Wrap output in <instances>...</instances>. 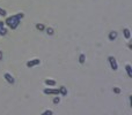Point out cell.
Returning <instances> with one entry per match:
<instances>
[{
  "instance_id": "1",
  "label": "cell",
  "mask_w": 132,
  "mask_h": 115,
  "mask_svg": "<svg viewBox=\"0 0 132 115\" xmlns=\"http://www.w3.org/2000/svg\"><path fill=\"white\" fill-rule=\"evenodd\" d=\"M108 61H109V64H110V68L116 71L117 69H118V64H117L116 59H115L114 57H109L108 58Z\"/></svg>"
},
{
  "instance_id": "2",
  "label": "cell",
  "mask_w": 132,
  "mask_h": 115,
  "mask_svg": "<svg viewBox=\"0 0 132 115\" xmlns=\"http://www.w3.org/2000/svg\"><path fill=\"white\" fill-rule=\"evenodd\" d=\"M43 92L45 94H54V96H59V90L58 89H50V88H47V89L43 90Z\"/></svg>"
},
{
  "instance_id": "3",
  "label": "cell",
  "mask_w": 132,
  "mask_h": 115,
  "mask_svg": "<svg viewBox=\"0 0 132 115\" xmlns=\"http://www.w3.org/2000/svg\"><path fill=\"white\" fill-rule=\"evenodd\" d=\"M39 63H41V60H39V59H34V60H30V61L27 62V67H28V68H31V67H35V66L39 64Z\"/></svg>"
},
{
  "instance_id": "4",
  "label": "cell",
  "mask_w": 132,
  "mask_h": 115,
  "mask_svg": "<svg viewBox=\"0 0 132 115\" xmlns=\"http://www.w3.org/2000/svg\"><path fill=\"white\" fill-rule=\"evenodd\" d=\"M4 77H5V79L7 81V83H9V84H14V82H15L14 77L12 76L11 74H8V73H5V74H4Z\"/></svg>"
},
{
  "instance_id": "5",
  "label": "cell",
  "mask_w": 132,
  "mask_h": 115,
  "mask_svg": "<svg viewBox=\"0 0 132 115\" xmlns=\"http://www.w3.org/2000/svg\"><path fill=\"white\" fill-rule=\"evenodd\" d=\"M7 35V29L5 28V23L0 21V36H6Z\"/></svg>"
},
{
  "instance_id": "6",
  "label": "cell",
  "mask_w": 132,
  "mask_h": 115,
  "mask_svg": "<svg viewBox=\"0 0 132 115\" xmlns=\"http://www.w3.org/2000/svg\"><path fill=\"white\" fill-rule=\"evenodd\" d=\"M123 36H124L125 39H130V38H131V32H130V30H129L127 28L123 29Z\"/></svg>"
},
{
  "instance_id": "7",
  "label": "cell",
  "mask_w": 132,
  "mask_h": 115,
  "mask_svg": "<svg viewBox=\"0 0 132 115\" xmlns=\"http://www.w3.org/2000/svg\"><path fill=\"white\" fill-rule=\"evenodd\" d=\"M108 37H109V40H111V42H112V40H115V39L117 38V31H110Z\"/></svg>"
},
{
  "instance_id": "8",
  "label": "cell",
  "mask_w": 132,
  "mask_h": 115,
  "mask_svg": "<svg viewBox=\"0 0 132 115\" xmlns=\"http://www.w3.org/2000/svg\"><path fill=\"white\" fill-rule=\"evenodd\" d=\"M44 83L47 84V85H48V86H54V85H56V81H54V79H45V81H44Z\"/></svg>"
},
{
  "instance_id": "9",
  "label": "cell",
  "mask_w": 132,
  "mask_h": 115,
  "mask_svg": "<svg viewBox=\"0 0 132 115\" xmlns=\"http://www.w3.org/2000/svg\"><path fill=\"white\" fill-rule=\"evenodd\" d=\"M125 70H126L127 76L131 78V77H132V68H131V64H126V66H125Z\"/></svg>"
},
{
  "instance_id": "10",
  "label": "cell",
  "mask_w": 132,
  "mask_h": 115,
  "mask_svg": "<svg viewBox=\"0 0 132 115\" xmlns=\"http://www.w3.org/2000/svg\"><path fill=\"white\" fill-rule=\"evenodd\" d=\"M59 94H63V96H67V89L65 86H60L59 88Z\"/></svg>"
},
{
  "instance_id": "11",
  "label": "cell",
  "mask_w": 132,
  "mask_h": 115,
  "mask_svg": "<svg viewBox=\"0 0 132 115\" xmlns=\"http://www.w3.org/2000/svg\"><path fill=\"white\" fill-rule=\"evenodd\" d=\"M85 61H86V55H85V54H80V57H79V63H80V64H84Z\"/></svg>"
},
{
  "instance_id": "12",
  "label": "cell",
  "mask_w": 132,
  "mask_h": 115,
  "mask_svg": "<svg viewBox=\"0 0 132 115\" xmlns=\"http://www.w3.org/2000/svg\"><path fill=\"white\" fill-rule=\"evenodd\" d=\"M36 29L37 30H39V31H43V30H45V26H44V24H42V23H37Z\"/></svg>"
},
{
  "instance_id": "13",
  "label": "cell",
  "mask_w": 132,
  "mask_h": 115,
  "mask_svg": "<svg viewBox=\"0 0 132 115\" xmlns=\"http://www.w3.org/2000/svg\"><path fill=\"white\" fill-rule=\"evenodd\" d=\"M45 30H47V33L50 35V36H52L53 33H54V30H53L52 28H45Z\"/></svg>"
},
{
  "instance_id": "14",
  "label": "cell",
  "mask_w": 132,
  "mask_h": 115,
  "mask_svg": "<svg viewBox=\"0 0 132 115\" xmlns=\"http://www.w3.org/2000/svg\"><path fill=\"white\" fill-rule=\"evenodd\" d=\"M52 101H53V104H56V105H57V104H59V102H60V98H59L58 96H56V97L53 98Z\"/></svg>"
},
{
  "instance_id": "15",
  "label": "cell",
  "mask_w": 132,
  "mask_h": 115,
  "mask_svg": "<svg viewBox=\"0 0 132 115\" xmlns=\"http://www.w3.org/2000/svg\"><path fill=\"white\" fill-rule=\"evenodd\" d=\"M53 114V112H52V110H45V112H43V113H42V114H41V115H52Z\"/></svg>"
},
{
  "instance_id": "16",
  "label": "cell",
  "mask_w": 132,
  "mask_h": 115,
  "mask_svg": "<svg viewBox=\"0 0 132 115\" xmlns=\"http://www.w3.org/2000/svg\"><path fill=\"white\" fill-rule=\"evenodd\" d=\"M16 19H19V20H21V19H23V16H24V14L23 13H17V14H15Z\"/></svg>"
},
{
  "instance_id": "17",
  "label": "cell",
  "mask_w": 132,
  "mask_h": 115,
  "mask_svg": "<svg viewBox=\"0 0 132 115\" xmlns=\"http://www.w3.org/2000/svg\"><path fill=\"white\" fill-rule=\"evenodd\" d=\"M112 91H114V93H116V94L121 93V89H119V88H114V89H112Z\"/></svg>"
},
{
  "instance_id": "18",
  "label": "cell",
  "mask_w": 132,
  "mask_h": 115,
  "mask_svg": "<svg viewBox=\"0 0 132 115\" xmlns=\"http://www.w3.org/2000/svg\"><path fill=\"white\" fill-rule=\"evenodd\" d=\"M0 15L1 16H6L7 15V13H6L5 9H2V8H0Z\"/></svg>"
},
{
  "instance_id": "19",
  "label": "cell",
  "mask_w": 132,
  "mask_h": 115,
  "mask_svg": "<svg viewBox=\"0 0 132 115\" xmlns=\"http://www.w3.org/2000/svg\"><path fill=\"white\" fill-rule=\"evenodd\" d=\"M127 46H129L130 50H132V43H129V45H127Z\"/></svg>"
},
{
  "instance_id": "20",
  "label": "cell",
  "mask_w": 132,
  "mask_h": 115,
  "mask_svg": "<svg viewBox=\"0 0 132 115\" xmlns=\"http://www.w3.org/2000/svg\"><path fill=\"white\" fill-rule=\"evenodd\" d=\"M2 55H4V54H2V51H0V60H2Z\"/></svg>"
}]
</instances>
